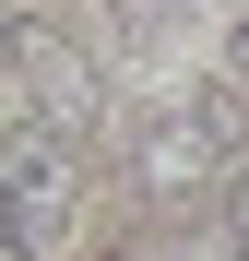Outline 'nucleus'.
Returning <instances> with one entry per match:
<instances>
[{
	"label": "nucleus",
	"instance_id": "nucleus-5",
	"mask_svg": "<svg viewBox=\"0 0 249 261\" xmlns=\"http://www.w3.org/2000/svg\"><path fill=\"white\" fill-rule=\"evenodd\" d=\"M226 71H237V83H249V12H237V24H226Z\"/></svg>",
	"mask_w": 249,
	"mask_h": 261
},
{
	"label": "nucleus",
	"instance_id": "nucleus-6",
	"mask_svg": "<svg viewBox=\"0 0 249 261\" xmlns=\"http://www.w3.org/2000/svg\"><path fill=\"white\" fill-rule=\"evenodd\" d=\"M107 261H154V249H107Z\"/></svg>",
	"mask_w": 249,
	"mask_h": 261
},
{
	"label": "nucleus",
	"instance_id": "nucleus-2",
	"mask_svg": "<svg viewBox=\"0 0 249 261\" xmlns=\"http://www.w3.org/2000/svg\"><path fill=\"white\" fill-rule=\"evenodd\" d=\"M226 166H237V143H226L202 107H166V119H143V130H131V190H143L154 214L214 202V190H226Z\"/></svg>",
	"mask_w": 249,
	"mask_h": 261
},
{
	"label": "nucleus",
	"instance_id": "nucleus-4",
	"mask_svg": "<svg viewBox=\"0 0 249 261\" xmlns=\"http://www.w3.org/2000/svg\"><path fill=\"white\" fill-rule=\"evenodd\" d=\"M226 249H237V261H249V178H237V190H226Z\"/></svg>",
	"mask_w": 249,
	"mask_h": 261
},
{
	"label": "nucleus",
	"instance_id": "nucleus-3",
	"mask_svg": "<svg viewBox=\"0 0 249 261\" xmlns=\"http://www.w3.org/2000/svg\"><path fill=\"white\" fill-rule=\"evenodd\" d=\"M12 95H24V107H48L71 143L107 119V83H95V60H83V48H71L48 12H12Z\"/></svg>",
	"mask_w": 249,
	"mask_h": 261
},
{
	"label": "nucleus",
	"instance_id": "nucleus-1",
	"mask_svg": "<svg viewBox=\"0 0 249 261\" xmlns=\"http://www.w3.org/2000/svg\"><path fill=\"white\" fill-rule=\"evenodd\" d=\"M0 190H12V249H60L71 214H83V143L24 95L0 119Z\"/></svg>",
	"mask_w": 249,
	"mask_h": 261
}]
</instances>
